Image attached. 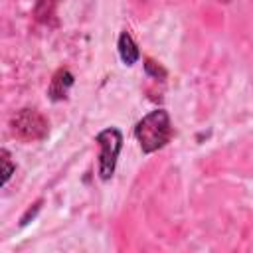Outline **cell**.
Returning a JSON list of instances; mask_svg holds the SVG:
<instances>
[{"mask_svg":"<svg viewBox=\"0 0 253 253\" xmlns=\"http://www.w3.org/2000/svg\"><path fill=\"white\" fill-rule=\"evenodd\" d=\"M119 53H121V59L126 63V65H132L138 57H140V51L136 47V43L132 42V38L123 32L121 38H119Z\"/></svg>","mask_w":253,"mask_h":253,"instance_id":"obj_5","label":"cell"},{"mask_svg":"<svg viewBox=\"0 0 253 253\" xmlns=\"http://www.w3.org/2000/svg\"><path fill=\"white\" fill-rule=\"evenodd\" d=\"M12 132L22 140H42L47 136V121L36 109H22L10 121Z\"/></svg>","mask_w":253,"mask_h":253,"instance_id":"obj_2","label":"cell"},{"mask_svg":"<svg viewBox=\"0 0 253 253\" xmlns=\"http://www.w3.org/2000/svg\"><path fill=\"white\" fill-rule=\"evenodd\" d=\"M134 136L140 142V148L144 152H154L162 148L172 136V125H170L168 113L162 109L148 113L142 121L136 123Z\"/></svg>","mask_w":253,"mask_h":253,"instance_id":"obj_1","label":"cell"},{"mask_svg":"<svg viewBox=\"0 0 253 253\" xmlns=\"http://www.w3.org/2000/svg\"><path fill=\"white\" fill-rule=\"evenodd\" d=\"M97 142L101 146L99 152V174L103 180H109L115 172V164H117V156L121 152L123 146V136L117 128H105L97 134Z\"/></svg>","mask_w":253,"mask_h":253,"instance_id":"obj_3","label":"cell"},{"mask_svg":"<svg viewBox=\"0 0 253 253\" xmlns=\"http://www.w3.org/2000/svg\"><path fill=\"white\" fill-rule=\"evenodd\" d=\"M219 2H227V0H219Z\"/></svg>","mask_w":253,"mask_h":253,"instance_id":"obj_7","label":"cell"},{"mask_svg":"<svg viewBox=\"0 0 253 253\" xmlns=\"http://www.w3.org/2000/svg\"><path fill=\"white\" fill-rule=\"evenodd\" d=\"M73 85V75L67 71V69H59L53 79H51V85H49V97L53 101H61L67 97V91L69 87Z\"/></svg>","mask_w":253,"mask_h":253,"instance_id":"obj_4","label":"cell"},{"mask_svg":"<svg viewBox=\"0 0 253 253\" xmlns=\"http://www.w3.org/2000/svg\"><path fill=\"white\" fill-rule=\"evenodd\" d=\"M12 172H14V164L10 162L8 152H6V150H2V186H4V184L10 180Z\"/></svg>","mask_w":253,"mask_h":253,"instance_id":"obj_6","label":"cell"}]
</instances>
